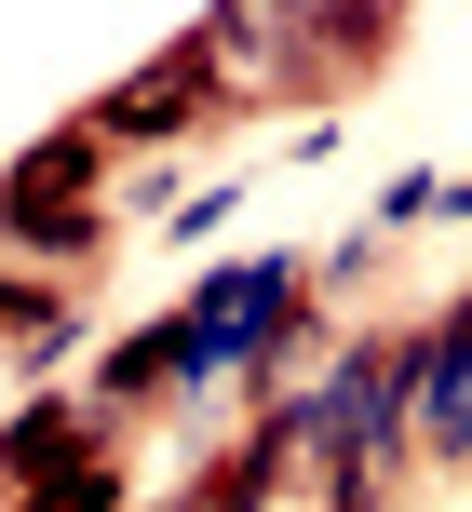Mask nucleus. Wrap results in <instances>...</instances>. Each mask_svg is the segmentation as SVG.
Segmentation results:
<instances>
[{
	"mask_svg": "<svg viewBox=\"0 0 472 512\" xmlns=\"http://www.w3.org/2000/svg\"><path fill=\"white\" fill-rule=\"evenodd\" d=\"M419 459L472 472V283L446 310H419Z\"/></svg>",
	"mask_w": 472,
	"mask_h": 512,
	"instance_id": "obj_5",
	"label": "nucleus"
},
{
	"mask_svg": "<svg viewBox=\"0 0 472 512\" xmlns=\"http://www.w3.org/2000/svg\"><path fill=\"white\" fill-rule=\"evenodd\" d=\"M95 337V297L81 283H54V270H0V351H14V378L27 391H54V364Z\"/></svg>",
	"mask_w": 472,
	"mask_h": 512,
	"instance_id": "obj_8",
	"label": "nucleus"
},
{
	"mask_svg": "<svg viewBox=\"0 0 472 512\" xmlns=\"http://www.w3.org/2000/svg\"><path fill=\"white\" fill-rule=\"evenodd\" d=\"M81 122H95L122 162H176L189 135H216V122H230V95H216V54H203V41H162L149 68H122L95 108H81Z\"/></svg>",
	"mask_w": 472,
	"mask_h": 512,
	"instance_id": "obj_1",
	"label": "nucleus"
},
{
	"mask_svg": "<svg viewBox=\"0 0 472 512\" xmlns=\"http://www.w3.org/2000/svg\"><path fill=\"white\" fill-rule=\"evenodd\" d=\"M392 54H405V14H378V0H297V68H311V95H365Z\"/></svg>",
	"mask_w": 472,
	"mask_h": 512,
	"instance_id": "obj_7",
	"label": "nucleus"
},
{
	"mask_svg": "<svg viewBox=\"0 0 472 512\" xmlns=\"http://www.w3.org/2000/svg\"><path fill=\"white\" fill-rule=\"evenodd\" d=\"M230 203H243V189H189V203H162V243H216Z\"/></svg>",
	"mask_w": 472,
	"mask_h": 512,
	"instance_id": "obj_11",
	"label": "nucleus"
},
{
	"mask_svg": "<svg viewBox=\"0 0 472 512\" xmlns=\"http://www.w3.org/2000/svg\"><path fill=\"white\" fill-rule=\"evenodd\" d=\"M122 499H135L122 459H81V472H54V486H27L14 512H122Z\"/></svg>",
	"mask_w": 472,
	"mask_h": 512,
	"instance_id": "obj_9",
	"label": "nucleus"
},
{
	"mask_svg": "<svg viewBox=\"0 0 472 512\" xmlns=\"http://www.w3.org/2000/svg\"><path fill=\"white\" fill-rule=\"evenodd\" d=\"M95 405L122 418V432H135V418H176V405H203V378H189V324H176V310L95 351Z\"/></svg>",
	"mask_w": 472,
	"mask_h": 512,
	"instance_id": "obj_6",
	"label": "nucleus"
},
{
	"mask_svg": "<svg viewBox=\"0 0 472 512\" xmlns=\"http://www.w3.org/2000/svg\"><path fill=\"white\" fill-rule=\"evenodd\" d=\"M378 256H392V230H365V243H338V256H324V297H365V283H378Z\"/></svg>",
	"mask_w": 472,
	"mask_h": 512,
	"instance_id": "obj_12",
	"label": "nucleus"
},
{
	"mask_svg": "<svg viewBox=\"0 0 472 512\" xmlns=\"http://www.w3.org/2000/svg\"><path fill=\"white\" fill-rule=\"evenodd\" d=\"M108 176H122V149H108L95 122H54L14 149V176H0V230L14 216H108Z\"/></svg>",
	"mask_w": 472,
	"mask_h": 512,
	"instance_id": "obj_4",
	"label": "nucleus"
},
{
	"mask_svg": "<svg viewBox=\"0 0 472 512\" xmlns=\"http://www.w3.org/2000/svg\"><path fill=\"white\" fill-rule=\"evenodd\" d=\"M446 189H459V176H432V162H405V176L378 189V230H392V243H405V230H432V216H446Z\"/></svg>",
	"mask_w": 472,
	"mask_h": 512,
	"instance_id": "obj_10",
	"label": "nucleus"
},
{
	"mask_svg": "<svg viewBox=\"0 0 472 512\" xmlns=\"http://www.w3.org/2000/svg\"><path fill=\"white\" fill-rule=\"evenodd\" d=\"M122 418L95 405V391H14V432H0V472H14V499L27 486H54V472H81V459H122Z\"/></svg>",
	"mask_w": 472,
	"mask_h": 512,
	"instance_id": "obj_3",
	"label": "nucleus"
},
{
	"mask_svg": "<svg viewBox=\"0 0 472 512\" xmlns=\"http://www.w3.org/2000/svg\"><path fill=\"white\" fill-rule=\"evenodd\" d=\"M189 41L216 54V95H230V122H270V108L311 95V68H297V0H230V14H203Z\"/></svg>",
	"mask_w": 472,
	"mask_h": 512,
	"instance_id": "obj_2",
	"label": "nucleus"
},
{
	"mask_svg": "<svg viewBox=\"0 0 472 512\" xmlns=\"http://www.w3.org/2000/svg\"><path fill=\"white\" fill-rule=\"evenodd\" d=\"M446 216H459V230H472V176H459V189H446Z\"/></svg>",
	"mask_w": 472,
	"mask_h": 512,
	"instance_id": "obj_13",
	"label": "nucleus"
}]
</instances>
